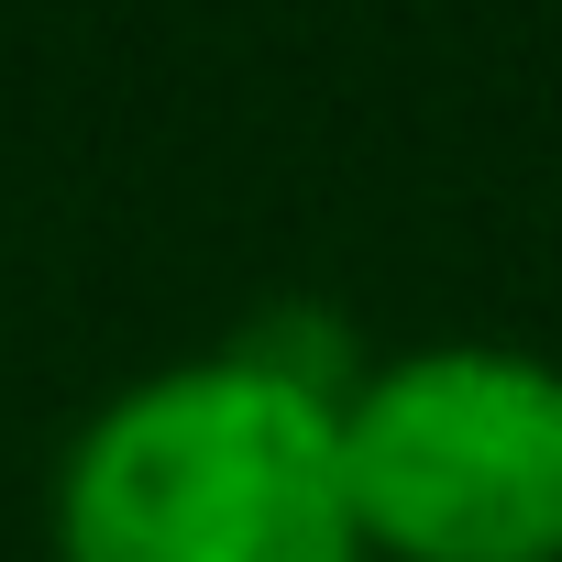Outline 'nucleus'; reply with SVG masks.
Wrapping results in <instances>:
<instances>
[{"mask_svg": "<svg viewBox=\"0 0 562 562\" xmlns=\"http://www.w3.org/2000/svg\"><path fill=\"white\" fill-rule=\"evenodd\" d=\"M342 386L276 342L133 375L56 463V562H364Z\"/></svg>", "mask_w": 562, "mask_h": 562, "instance_id": "obj_1", "label": "nucleus"}, {"mask_svg": "<svg viewBox=\"0 0 562 562\" xmlns=\"http://www.w3.org/2000/svg\"><path fill=\"white\" fill-rule=\"evenodd\" d=\"M364 562H562V353L408 342L342 386Z\"/></svg>", "mask_w": 562, "mask_h": 562, "instance_id": "obj_2", "label": "nucleus"}]
</instances>
